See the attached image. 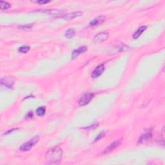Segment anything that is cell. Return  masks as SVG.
<instances>
[{"label":"cell","mask_w":165,"mask_h":165,"mask_svg":"<svg viewBox=\"0 0 165 165\" xmlns=\"http://www.w3.org/2000/svg\"><path fill=\"white\" fill-rule=\"evenodd\" d=\"M46 112V109L45 106H40L37 108V110H36V113L38 116H43L45 115Z\"/></svg>","instance_id":"cell-14"},{"label":"cell","mask_w":165,"mask_h":165,"mask_svg":"<svg viewBox=\"0 0 165 165\" xmlns=\"http://www.w3.org/2000/svg\"><path fill=\"white\" fill-rule=\"evenodd\" d=\"M105 19L106 18L104 16L101 15L95 18L94 20H93L92 21H91L89 23V26L92 27H96V26H97V25L102 24L103 22L105 21Z\"/></svg>","instance_id":"cell-7"},{"label":"cell","mask_w":165,"mask_h":165,"mask_svg":"<svg viewBox=\"0 0 165 165\" xmlns=\"http://www.w3.org/2000/svg\"><path fill=\"white\" fill-rule=\"evenodd\" d=\"M104 71V66L103 64H101L98 65L97 67L95 68L94 71L92 73V77L93 78H97L103 74Z\"/></svg>","instance_id":"cell-8"},{"label":"cell","mask_w":165,"mask_h":165,"mask_svg":"<svg viewBox=\"0 0 165 165\" xmlns=\"http://www.w3.org/2000/svg\"><path fill=\"white\" fill-rule=\"evenodd\" d=\"M146 29H147V27L146 26H142L140 28H139L138 29L135 31V32L133 34V36H132L133 39H138V38L144 32V31H145Z\"/></svg>","instance_id":"cell-12"},{"label":"cell","mask_w":165,"mask_h":165,"mask_svg":"<svg viewBox=\"0 0 165 165\" xmlns=\"http://www.w3.org/2000/svg\"><path fill=\"white\" fill-rule=\"evenodd\" d=\"M98 126H99V124L94 123V124H92V125H90V126H88V127L84 128L85 129H87V130H95L97 127Z\"/></svg>","instance_id":"cell-18"},{"label":"cell","mask_w":165,"mask_h":165,"mask_svg":"<svg viewBox=\"0 0 165 165\" xmlns=\"http://www.w3.org/2000/svg\"><path fill=\"white\" fill-rule=\"evenodd\" d=\"M109 36V34L107 32H101L96 34L94 37V41L96 43H101L106 41Z\"/></svg>","instance_id":"cell-5"},{"label":"cell","mask_w":165,"mask_h":165,"mask_svg":"<svg viewBox=\"0 0 165 165\" xmlns=\"http://www.w3.org/2000/svg\"><path fill=\"white\" fill-rule=\"evenodd\" d=\"M39 141V138L38 137V136L34 137L33 138H32L30 141H28V142L22 145L21 147H20V150L21 151H24V152L30 150L35 145H36L37 143Z\"/></svg>","instance_id":"cell-2"},{"label":"cell","mask_w":165,"mask_h":165,"mask_svg":"<svg viewBox=\"0 0 165 165\" xmlns=\"http://www.w3.org/2000/svg\"><path fill=\"white\" fill-rule=\"evenodd\" d=\"M62 157V149L59 147H53L46 153V162L49 164H58L61 162Z\"/></svg>","instance_id":"cell-1"},{"label":"cell","mask_w":165,"mask_h":165,"mask_svg":"<svg viewBox=\"0 0 165 165\" xmlns=\"http://www.w3.org/2000/svg\"><path fill=\"white\" fill-rule=\"evenodd\" d=\"M82 14V12H80V11L74 12H72V13H68L67 14L63 16H62V18L65 19V20H71L75 18L81 16Z\"/></svg>","instance_id":"cell-11"},{"label":"cell","mask_w":165,"mask_h":165,"mask_svg":"<svg viewBox=\"0 0 165 165\" xmlns=\"http://www.w3.org/2000/svg\"><path fill=\"white\" fill-rule=\"evenodd\" d=\"M29 50H30V47L28 45L22 46L18 49L19 52H21V53H24V54L27 53L28 51H29Z\"/></svg>","instance_id":"cell-16"},{"label":"cell","mask_w":165,"mask_h":165,"mask_svg":"<svg viewBox=\"0 0 165 165\" xmlns=\"http://www.w3.org/2000/svg\"><path fill=\"white\" fill-rule=\"evenodd\" d=\"M33 116V114L32 112H28L27 115V117H28V118H31Z\"/></svg>","instance_id":"cell-21"},{"label":"cell","mask_w":165,"mask_h":165,"mask_svg":"<svg viewBox=\"0 0 165 165\" xmlns=\"http://www.w3.org/2000/svg\"><path fill=\"white\" fill-rule=\"evenodd\" d=\"M32 24H30V25H21V26L19 27L20 28H23V29H29V28H32Z\"/></svg>","instance_id":"cell-19"},{"label":"cell","mask_w":165,"mask_h":165,"mask_svg":"<svg viewBox=\"0 0 165 165\" xmlns=\"http://www.w3.org/2000/svg\"><path fill=\"white\" fill-rule=\"evenodd\" d=\"M94 94L92 92L85 94L84 96H82L81 97L80 100L79 101V104L80 106L87 105V104L90 102L92 99L94 98Z\"/></svg>","instance_id":"cell-3"},{"label":"cell","mask_w":165,"mask_h":165,"mask_svg":"<svg viewBox=\"0 0 165 165\" xmlns=\"http://www.w3.org/2000/svg\"><path fill=\"white\" fill-rule=\"evenodd\" d=\"M0 5H1V10H7L11 7V4H8V2L1 1L0 2Z\"/></svg>","instance_id":"cell-15"},{"label":"cell","mask_w":165,"mask_h":165,"mask_svg":"<svg viewBox=\"0 0 165 165\" xmlns=\"http://www.w3.org/2000/svg\"><path fill=\"white\" fill-rule=\"evenodd\" d=\"M87 50H88V48L87 46H82L81 47H79V49L74 50V51H73L72 54V56H71L72 59H74L75 58H77L79 55L81 54L86 52L87 51Z\"/></svg>","instance_id":"cell-6"},{"label":"cell","mask_w":165,"mask_h":165,"mask_svg":"<svg viewBox=\"0 0 165 165\" xmlns=\"http://www.w3.org/2000/svg\"><path fill=\"white\" fill-rule=\"evenodd\" d=\"M75 31L74 30V28H69L65 32V37L68 39H71L73 37L75 36Z\"/></svg>","instance_id":"cell-13"},{"label":"cell","mask_w":165,"mask_h":165,"mask_svg":"<svg viewBox=\"0 0 165 165\" xmlns=\"http://www.w3.org/2000/svg\"><path fill=\"white\" fill-rule=\"evenodd\" d=\"M152 134L151 130H148L147 132H146L141 136L140 138L139 139L138 143L141 144L142 143V142L149 141L152 138Z\"/></svg>","instance_id":"cell-10"},{"label":"cell","mask_w":165,"mask_h":165,"mask_svg":"<svg viewBox=\"0 0 165 165\" xmlns=\"http://www.w3.org/2000/svg\"><path fill=\"white\" fill-rule=\"evenodd\" d=\"M50 1H37V3L39 4H45L47 3H49Z\"/></svg>","instance_id":"cell-20"},{"label":"cell","mask_w":165,"mask_h":165,"mask_svg":"<svg viewBox=\"0 0 165 165\" xmlns=\"http://www.w3.org/2000/svg\"><path fill=\"white\" fill-rule=\"evenodd\" d=\"M104 136H105V132H100L98 135L96 137V138L95 139V142H97V141H99L100 139H101L102 138H103Z\"/></svg>","instance_id":"cell-17"},{"label":"cell","mask_w":165,"mask_h":165,"mask_svg":"<svg viewBox=\"0 0 165 165\" xmlns=\"http://www.w3.org/2000/svg\"><path fill=\"white\" fill-rule=\"evenodd\" d=\"M121 141L120 140H117V141L112 142V143H110L105 149H104V151L103 152L102 154L105 155V154H109L110 153V152H113L114 150H115V149H116L121 145Z\"/></svg>","instance_id":"cell-4"},{"label":"cell","mask_w":165,"mask_h":165,"mask_svg":"<svg viewBox=\"0 0 165 165\" xmlns=\"http://www.w3.org/2000/svg\"><path fill=\"white\" fill-rule=\"evenodd\" d=\"M1 84L7 88H12L14 86V80L11 78H6L1 79Z\"/></svg>","instance_id":"cell-9"}]
</instances>
